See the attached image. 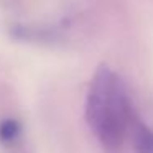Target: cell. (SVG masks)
Segmentation results:
<instances>
[{
    "label": "cell",
    "mask_w": 153,
    "mask_h": 153,
    "mask_svg": "<svg viewBox=\"0 0 153 153\" xmlns=\"http://www.w3.org/2000/svg\"><path fill=\"white\" fill-rule=\"evenodd\" d=\"M23 125L15 117H5L0 120V145L4 150H17L23 142Z\"/></svg>",
    "instance_id": "7a4b0ae2"
},
{
    "label": "cell",
    "mask_w": 153,
    "mask_h": 153,
    "mask_svg": "<svg viewBox=\"0 0 153 153\" xmlns=\"http://www.w3.org/2000/svg\"><path fill=\"white\" fill-rule=\"evenodd\" d=\"M86 120L105 153H119L132 135L137 114L123 79L107 66L97 68L86 96Z\"/></svg>",
    "instance_id": "6da1fadb"
},
{
    "label": "cell",
    "mask_w": 153,
    "mask_h": 153,
    "mask_svg": "<svg viewBox=\"0 0 153 153\" xmlns=\"http://www.w3.org/2000/svg\"><path fill=\"white\" fill-rule=\"evenodd\" d=\"M130 138L135 153H153V128L138 117L133 123Z\"/></svg>",
    "instance_id": "3957f363"
}]
</instances>
